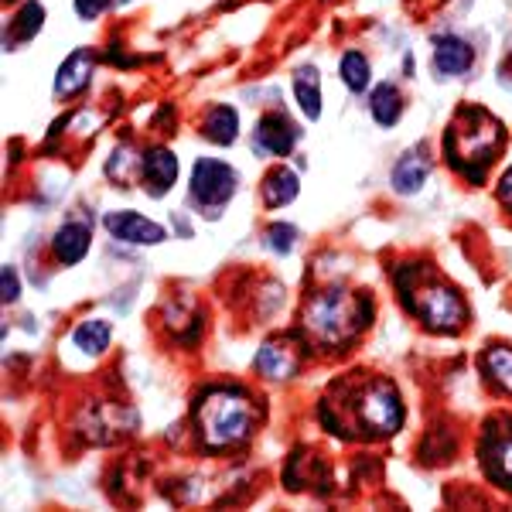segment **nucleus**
<instances>
[{"mask_svg": "<svg viewBox=\"0 0 512 512\" xmlns=\"http://www.w3.org/2000/svg\"><path fill=\"white\" fill-rule=\"evenodd\" d=\"M482 369H485V376H489L492 386H499L502 393L512 396V349H506V345H492V349H485Z\"/></svg>", "mask_w": 512, "mask_h": 512, "instance_id": "nucleus-19", "label": "nucleus"}, {"mask_svg": "<svg viewBox=\"0 0 512 512\" xmlns=\"http://www.w3.org/2000/svg\"><path fill=\"white\" fill-rule=\"evenodd\" d=\"M502 144H506V130L482 106H465L444 134V154H448L451 168L468 175L475 185L482 181L485 168L499 158Z\"/></svg>", "mask_w": 512, "mask_h": 512, "instance_id": "nucleus-2", "label": "nucleus"}, {"mask_svg": "<svg viewBox=\"0 0 512 512\" xmlns=\"http://www.w3.org/2000/svg\"><path fill=\"white\" fill-rule=\"evenodd\" d=\"M297 137H301V130L284 113H267L253 130V147L260 154H270V158H284V154L294 151Z\"/></svg>", "mask_w": 512, "mask_h": 512, "instance_id": "nucleus-8", "label": "nucleus"}, {"mask_svg": "<svg viewBox=\"0 0 512 512\" xmlns=\"http://www.w3.org/2000/svg\"><path fill=\"white\" fill-rule=\"evenodd\" d=\"M304 362V342L301 338H270L256 352V373L267 379H291L297 376Z\"/></svg>", "mask_w": 512, "mask_h": 512, "instance_id": "nucleus-7", "label": "nucleus"}, {"mask_svg": "<svg viewBox=\"0 0 512 512\" xmlns=\"http://www.w3.org/2000/svg\"><path fill=\"white\" fill-rule=\"evenodd\" d=\"M499 79H502V86H509V89H512V48H509L506 62L499 65Z\"/></svg>", "mask_w": 512, "mask_h": 512, "instance_id": "nucleus-28", "label": "nucleus"}, {"mask_svg": "<svg viewBox=\"0 0 512 512\" xmlns=\"http://www.w3.org/2000/svg\"><path fill=\"white\" fill-rule=\"evenodd\" d=\"M89 76H93V55L72 52L69 59L59 65V76H55V96L72 99L89 86Z\"/></svg>", "mask_w": 512, "mask_h": 512, "instance_id": "nucleus-13", "label": "nucleus"}, {"mask_svg": "<svg viewBox=\"0 0 512 512\" xmlns=\"http://www.w3.org/2000/svg\"><path fill=\"white\" fill-rule=\"evenodd\" d=\"M103 226L110 229L113 239H120V243H140V246H154L161 243L164 229L158 226V222L137 216V212H110V216L103 219Z\"/></svg>", "mask_w": 512, "mask_h": 512, "instance_id": "nucleus-9", "label": "nucleus"}, {"mask_svg": "<svg viewBox=\"0 0 512 512\" xmlns=\"http://www.w3.org/2000/svg\"><path fill=\"white\" fill-rule=\"evenodd\" d=\"M253 424V400L243 390H233V386H216L195 407V427L205 451H222L233 448V444H243L253 434Z\"/></svg>", "mask_w": 512, "mask_h": 512, "instance_id": "nucleus-3", "label": "nucleus"}, {"mask_svg": "<svg viewBox=\"0 0 512 512\" xmlns=\"http://www.w3.org/2000/svg\"><path fill=\"white\" fill-rule=\"evenodd\" d=\"M110 325L106 321H99V318H89V321H82V325L72 332V342L79 345L86 355H103L106 352V345H110Z\"/></svg>", "mask_w": 512, "mask_h": 512, "instance_id": "nucleus-22", "label": "nucleus"}, {"mask_svg": "<svg viewBox=\"0 0 512 512\" xmlns=\"http://www.w3.org/2000/svg\"><path fill=\"white\" fill-rule=\"evenodd\" d=\"M202 134L209 137L212 144H222V147L233 144L239 134V117H236L233 106H212L209 117L202 123Z\"/></svg>", "mask_w": 512, "mask_h": 512, "instance_id": "nucleus-18", "label": "nucleus"}, {"mask_svg": "<svg viewBox=\"0 0 512 512\" xmlns=\"http://www.w3.org/2000/svg\"><path fill=\"white\" fill-rule=\"evenodd\" d=\"M482 461L502 489L512 492V427H495L489 431V441L482 444Z\"/></svg>", "mask_w": 512, "mask_h": 512, "instance_id": "nucleus-10", "label": "nucleus"}, {"mask_svg": "<svg viewBox=\"0 0 512 512\" xmlns=\"http://www.w3.org/2000/svg\"><path fill=\"white\" fill-rule=\"evenodd\" d=\"M373 318V304L366 294H352L345 287H325L311 294L301 308V328L321 349H345Z\"/></svg>", "mask_w": 512, "mask_h": 512, "instance_id": "nucleus-1", "label": "nucleus"}, {"mask_svg": "<svg viewBox=\"0 0 512 512\" xmlns=\"http://www.w3.org/2000/svg\"><path fill=\"white\" fill-rule=\"evenodd\" d=\"M294 93H297V106L304 110V117L318 120L321 117V76H318L315 65H304V69H297Z\"/></svg>", "mask_w": 512, "mask_h": 512, "instance_id": "nucleus-16", "label": "nucleus"}, {"mask_svg": "<svg viewBox=\"0 0 512 512\" xmlns=\"http://www.w3.org/2000/svg\"><path fill=\"white\" fill-rule=\"evenodd\" d=\"M403 403L390 379H373L355 396V427L362 437H390L403 427Z\"/></svg>", "mask_w": 512, "mask_h": 512, "instance_id": "nucleus-5", "label": "nucleus"}, {"mask_svg": "<svg viewBox=\"0 0 512 512\" xmlns=\"http://www.w3.org/2000/svg\"><path fill=\"white\" fill-rule=\"evenodd\" d=\"M41 24H45V7L38 4V0H28V4L18 11V18L11 21V31H7V41H11V48H18L21 41H31L41 31Z\"/></svg>", "mask_w": 512, "mask_h": 512, "instance_id": "nucleus-21", "label": "nucleus"}, {"mask_svg": "<svg viewBox=\"0 0 512 512\" xmlns=\"http://www.w3.org/2000/svg\"><path fill=\"white\" fill-rule=\"evenodd\" d=\"M297 192H301V181L291 168H274L263 181V202L270 205V209H280V205L294 202Z\"/></svg>", "mask_w": 512, "mask_h": 512, "instance_id": "nucleus-17", "label": "nucleus"}, {"mask_svg": "<svg viewBox=\"0 0 512 512\" xmlns=\"http://www.w3.org/2000/svg\"><path fill=\"white\" fill-rule=\"evenodd\" d=\"M140 171H144V181H147V192L154 198L158 195H168L178 181V158L168 151V147H154V151L144 154L140 161Z\"/></svg>", "mask_w": 512, "mask_h": 512, "instance_id": "nucleus-11", "label": "nucleus"}, {"mask_svg": "<svg viewBox=\"0 0 512 512\" xmlns=\"http://www.w3.org/2000/svg\"><path fill=\"white\" fill-rule=\"evenodd\" d=\"M396 287H400L403 301H407V311H414L431 332L454 335L468 325V304L448 284H437V280H424V284L414 280L410 284V277L396 274Z\"/></svg>", "mask_w": 512, "mask_h": 512, "instance_id": "nucleus-4", "label": "nucleus"}, {"mask_svg": "<svg viewBox=\"0 0 512 512\" xmlns=\"http://www.w3.org/2000/svg\"><path fill=\"white\" fill-rule=\"evenodd\" d=\"M267 246L280 256H287L297 246V229L287 226V222H277V226L267 229Z\"/></svg>", "mask_w": 512, "mask_h": 512, "instance_id": "nucleus-24", "label": "nucleus"}, {"mask_svg": "<svg viewBox=\"0 0 512 512\" xmlns=\"http://www.w3.org/2000/svg\"><path fill=\"white\" fill-rule=\"evenodd\" d=\"M236 192V171L216 158H198L192 168V198L202 209H219Z\"/></svg>", "mask_w": 512, "mask_h": 512, "instance_id": "nucleus-6", "label": "nucleus"}, {"mask_svg": "<svg viewBox=\"0 0 512 512\" xmlns=\"http://www.w3.org/2000/svg\"><path fill=\"white\" fill-rule=\"evenodd\" d=\"M475 62V52L468 41L461 38H437L434 45V69L437 76L444 79H454V76H465L468 69H472Z\"/></svg>", "mask_w": 512, "mask_h": 512, "instance_id": "nucleus-12", "label": "nucleus"}, {"mask_svg": "<svg viewBox=\"0 0 512 512\" xmlns=\"http://www.w3.org/2000/svg\"><path fill=\"white\" fill-rule=\"evenodd\" d=\"M18 294H21L18 274H14V267H7V270H4V301H7V304H14V301H18Z\"/></svg>", "mask_w": 512, "mask_h": 512, "instance_id": "nucleus-26", "label": "nucleus"}, {"mask_svg": "<svg viewBox=\"0 0 512 512\" xmlns=\"http://www.w3.org/2000/svg\"><path fill=\"white\" fill-rule=\"evenodd\" d=\"M499 202L506 205V209H512V168L499 181Z\"/></svg>", "mask_w": 512, "mask_h": 512, "instance_id": "nucleus-27", "label": "nucleus"}, {"mask_svg": "<svg viewBox=\"0 0 512 512\" xmlns=\"http://www.w3.org/2000/svg\"><path fill=\"white\" fill-rule=\"evenodd\" d=\"M106 7H110V0H76V11L82 18H99Z\"/></svg>", "mask_w": 512, "mask_h": 512, "instance_id": "nucleus-25", "label": "nucleus"}, {"mask_svg": "<svg viewBox=\"0 0 512 512\" xmlns=\"http://www.w3.org/2000/svg\"><path fill=\"white\" fill-rule=\"evenodd\" d=\"M89 243H93V236H89L86 222H65L52 239V250L59 256V263L72 267V263H79L89 253Z\"/></svg>", "mask_w": 512, "mask_h": 512, "instance_id": "nucleus-15", "label": "nucleus"}, {"mask_svg": "<svg viewBox=\"0 0 512 512\" xmlns=\"http://www.w3.org/2000/svg\"><path fill=\"white\" fill-rule=\"evenodd\" d=\"M369 110H373V120L379 123V127H393V123L400 120V113H403L400 89L390 86V82L376 86L373 89V99H369Z\"/></svg>", "mask_w": 512, "mask_h": 512, "instance_id": "nucleus-20", "label": "nucleus"}, {"mask_svg": "<svg viewBox=\"0 0 512 512\" xmlns=\"http://www.w3.org/2000/svg\"><path fill=\"white\" fill-rule=\"evenodd\" d=\"M427 171H431V158L424 151H407L393 168V192L400 195H414L424 188Z\"/></svg>", "mask_w": 512, "mask_h": 512, "instance_id": "nucleus-14", "label": "nucleus"}, {"mask_svg": "<svg viewBox=\"0 0 512 512\" xmlns=\"http://www.w3.org/2000/svg\"><path fill=\"white\" fill-rule=\"evenodd\" d=\"M342 82L352 89V93H366L369 89V79H373V72H369V59L366 55H359V52H345V59H342Z\"/></svg>", "mask_w": 512, "mask_h": 512, "instance_id": "nucleus-23", "label": "nucleus"}]
</instances>
